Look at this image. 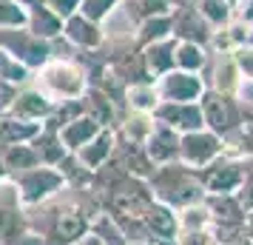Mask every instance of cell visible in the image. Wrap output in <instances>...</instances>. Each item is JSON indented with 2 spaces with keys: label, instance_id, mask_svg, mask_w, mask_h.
<instances>
[{
  "label": "cell",
  "instance_id": "obj_1",
  "mask_svg": "<svg viewBox=\"0 0 253 245\" xmlns=\"http://www.w3.org/2000/svg\"><path fill=\"white\" fill-rule=\"evenodd\" d=\"M148 188L154 199L168 205V208L179 211L185 205H196L208 197L205 186L199 180V171L196 168H188L185 163H168V165H157V171L151 174Z\"/></svg>",
  "mask_w": 253,
  "mask_h": 245
},
{
  "label": "cell",
  "instance_id": "obj_2",
  "mask_svg": "<svg viewBox=\"0 0 253 245\" xmlns=\"http://www.w3.org/2000/svg\"><path fill=\"white\" fill-rule=\"evenodd\" d=\"M32 86L40 89L51 103H69L83 100L88 92V74L74 57H51L46 66H40L32 77Z\"/></svg>",
  "mask_w": 253,
  "mask_h": 245
},
{
  "label": "cell",
  "instance_id": "obj_3",
  "mask_svg": "<svg viewBox=\"0 0 253 245\" xmlns=\"http://www.w3.org/2000/svg\"><path fill=\"white\" fill-rule=\"evenodd\" d=\"M199 108H202V120H205V129L225 137L228 131H233L236 126H242L253 105L242 103L236 94H222L216 89H205V94L199 97Z\"/></svg>",
  "mask_w": 253,
  "mask_h": 245
},
{
  "label": "cell",
  "instance_id": "obj_4",
  "mask_svg": "<svg viewBox=\"0 0 253 245\" xmlns=\"http://www.w3.org/2000/svg\"><path fill=\"white\" fill-rule=\"evenodd\" d=\"M14 186H17V194H20V202L26 208H35L40 202H48L54 199L57 194H63L69 183L60 171L57 165H35L29 171H20L14 174Z\"/></svg>",
  "mask_w": 253,
  "mask_h": 245
},
{
  "label": "cell",
  "instance_id": "obj_5",
  "mask_svg": "<svg viewBox=\"0 0 253 245\" xmlns=\"http://www.w3.org/2000/svg\"><path fill=\"white\" fill-rule=\"evenodd\" d=\"M0 49H6L9 54L20 60L23 66H29L32 71H37L40 66H46L48 60L54 57L51 40L37 37L35 32H29L26 26H9L0 29Z\"/></svg>",
  "mask_w": 253,
  "mask_h": 245
},
{
  "label": "cell",
  "instance_id": "obj_6",
  "mask_svg": "<svg viewBox=\"0 0 253 245\" xmlns=\"http://www.w3.org/2000/svg\"><path fill=\"white\" fill-rule=\"evenodd\" d=\"M199 180L205 186V194L211 197H225V194H236L245 183V163L233 160V157H219L211 165L199 168Z\"/></svg>",
  "mask_w": 253,
  "mask_h": 245
},
{
  "label": "cell",
  "instance_id": "obj_7",
  "mask_svg": "<svg viewBox=\"0 0 253 245\" xmlns=\"http://www.w3.org/2000/svg\"><path fill=\"white\" fill-rule=\"evenodd\" d=\"M154 86H157V94H160V103H199V97L208 89L202 74L182 69H173L168 74L157 77Z\"/></svg>",
  "mask_w": 253,
  "mask_h": 245
},
{
  "label": "cell",
  "instance_id": "obj_8",
  "mask_svg": "<svg viewBox=\"0 0 253 245\" xmlns=\"http://www.w3.org/2000/svg\"><path fill=\"white\" fill-rule=\"evenodd\" d=\"M222 151H225L222 137L213 134V131H208V129L188 131V134H182V140H179V163H185L188 168H196V171L211 165L213 160H219Z\"/></svg>",
  "mask_w": 253,
  "mask_h": 245
},
{
  "label": "cell",
  "instance_id": "obj_9",
  "mask_svg": "<svg viewBox=\"0 0 253 245\" xmlns=\"http://www.w3.org/2000/svg\"><path fill=\"white\" fill-rule=\"evenodd\" d=\"M202 80H205L208 89H216L222 94H239L242 89V74L230 51H211L208 66L202 71Z\"/></svg>",
  "mask_w": 253,
  "mask_h": 245
},
{
  "label": "cell",
  "instance_id": "obj_10",
  "mask_svg": "<svg viewBox=\"0 0 253 245\" xmlns=\"http://www.w3.org/2000/svg\"><path fill=\"white\" fill-rule=\"evenodd\" d=\"M171 23H173V37L176 40L199 43V46H211V37L216 32L194 6H176L171 12Z\"/></svg>",
  "mask_w": 253,
  "mask_h": 245
},
{
  "label": "cell",
  "instance_id": "obj_11",
  "mask_svg": "<svg viewBox=\"0 0 253 245\" xmlns=\"http://www.w3.org/2000/svg\"><path fill=\"white\" fill-rule=\"evenodd\" d=\"M54 108H57V103H51L40 89H35L29 83V86L17 89V97H14L9 114L17 117V120H26V123H46L48 117L54 114Z\"/></svg>",
  "mask_w": 253,
  "mask_h": 245
},
{
  "label": "cell",
  "instance_id": "obj_12",
  "mask_svg": "<svg viewBox=\"0 0 253 245\" xmlns=\"http://www.w3.org/2000/svg\"><path fill=\"white\" fill-rule=\"evenodd\" d=\"M154 117L165 126H171L173 131H179V134L205 129L199 103H160L154 108Z\"/></svg>",
  "mask_w": 253,
  "mask_h": 245
},
{
  "label": "cell",
  "instance_id": "obj_13",
  "mask_svg": "<svg viewBox=\"0 0 253 245\" xmlns=\"http://www.w3.org/2000/svg\"><path fill=\"white\" fill-rule=\"evenodd\" d=\"M63 37H66L74 49H83V51H97V49H103V43H105L103 26L88 20V17L80 14V12H74L71 17H66V23H63Z\"/></svg>",
  "mask_w": 253,
  "mask_h": 245
},
{
  "label": "cell",
  "instance_id": "obj_14",
  "mask_svg": "<svg viewBox=\"0 0 253 245\" xmlns=\"http://www.w3.org/2000/svg\"><path fill=\"white\" fill-rule=\"evenodd\" d=\"M154 120H157V117H154ZM179 140H182L179 131H173L171 126H165V123L157 120V126H154L148 143H145V151H148V157L154 160V165L176 163V160H179Z\"/></svg>",
  "mask_w": 253,
  "mask_h": 245
},
{
  "label": "cell",
  "instance_id": "obj_15",
  "mask_svg": "<svg viewBox=\"0 0 253 245\" xmlns=\"http://www.w3.org/2000/svg\"><path fill=\"white\" fill-rule=\"evenodd\" d=\"M176 43H179L176 37H165V40H157V43L142 49V63H145V71H148L151 80H157V77L176 69V60H173Z\"/></svg>",
  "mask_w": 253,
  "mask_h": 245
},
{
  "label": "cell",
  "instance_id": "obj_16",
  "mask_svg": "<svg viewBox=\"0 0 253 245\" xmlns=\"http://www.w3.org/2000/svg\"><path fill=\"white\" fill-rule=\"evenodd\" d=\"M114 151H117V129H103L88 146H83L74 157H77L88 171H97V168H103V165L114 157Z\"/></svg>",
  "mask_w": 253,
  "mask_h": 245
},
{
  "label": "cell",
  "instance_id": "obj_17",
  "mask_svg": "<svg viewBox=\"0 0 253 245\" xmlns=\"http://www.w3.org/2000/svg\"><path fill=\"white\" fill-rule=\"evenodd\" d=\"M85 114L97 120L103 129H117L120 126V120H123V111H120V105L103 92V89H97V86H88V92H85Z\"/></svg>",
  "mask_w": 253,
  "mask_h": 245
},
{
  "label": "cell",
  "instance_id": "obj_18",
  "mask_svg": "<svg viewBox=\"0 0 253 245\" xmlns=\"http://www.w3.org/2000/svg\"><path fill=\"white\" fill-rule=\"evenodd\" d=\"M32 148L37 151V157H40L43 165H60L66 157H69L66 146H63V140H60V129L51 123V120H46V123L40 126L37 137L32 140Z\"/></svg>",
  "mask_w": 253,
  "mask_h": 245
},
{
  "label": "cell",
  "instance_id": "obj_19",
  "mask_svg": "<svg viewBox=\"0 0 253 245\" xmlns=\"http://www.w3.org/2000/svg\"><path fill=\"white\" fill-rule=\"evenodd\" d=\"M100 131H103V126H100L97 120H91L88 114H83V117L71 120V123H66V126L60 129V140H63V146H66L69 154H77L83 146H88Z\"/></svg>",
  "mask_w": 253,
  "mask_h": 245
},
{
  "label": "cell",
  "instance_id": "obj_20",
  "mask_svg": "<svg viewBox=\"0 0 253 245\" xmlns=\"http://www.w3.org/2000/svg\"><path fill=\"white\" fill-rule=\"evenodd\" d=\"M26 14H29L26 29L35 32L37 37H43V40H57V37H63V23L66 20L57 12H51L46 3H37L32 9H26Z\"/></svg>",
  "mask_w": 253,
  "mask_h": 245
},
{
  "label": "cell",
  "instance_id": "obj_21",
  "mask_svg": "<svg viewBox=\"0 0 253 245\" xmlns=\"http://www.w3.org/2000/svg\"><path fill=\"white\" fill-rule=\"evenodd\" d=\"M145 225H148L151 237H162V240H176V231H179V222H176V211L162 205V202H151V208L145 211Z\"/></svg>",
  "mask_w": 253,
  "mask_h": 245
},
{
  "label": "cell",
  "instance_id": "obj_22",
  "mask_svg": "<svg viewBox=\"0 0 253 245\" xmlns=\"http://www.w3.org/2000/svg\"><path fill=\"white\" fill-rule=\"evenodd\" d=\"M157 126L154 114H139V111H126L120 126H117V134L128 143H137V146H145L151 137V131Z\"/></svg>",
  "mask_w": 253,
  "mask_h": 245
},
{
  "label": "cell",
  "instance_id": "obj_23",
  "mask_svg": "<svg viewBox=\"0 0 253 245\" xmlns=\"http://www.w3.org/2000/svg\"><path fill=\"white\" fill-rule=\"evenodd\" d=\"M222 146H225V157H233V160H251L253 157V120H245L242 126H236L233 131H228L222 137Z\"/></svg>",
  "mask_w": 253,
  "mask_h": 245
},
{
  "label": "cell",
  "instance_id": "obj_24",
  "mask_svg": "<svg viewBox=\"0 0 253 245\" xmlns=\"http://www.w3.org/2000/svg\"><path fill=\"white\" fill-rule=\"evenodd\" d=\"M160 105V94L154 80L131 83L126 89V111H139V114H154V108Z\"/></svg>",
  "mask_w": 253,
  "mask_h": 245
},
{
  "label": "cell",
  "instance_id": "obj_25",
  "mask_svg": "<svg viewBox=\"0 0 253 245\" xmlns=\"http://www.w3.org/2000/svg\"><path fill=\"white\" fill-rule=\"evenodd\" d=\"M0 157H3V165H6L9 177L20 174V171H29V168H35V165H43L40 163V157H37V151L32 148V143L6 146V148L0 151Z\"/></svg>",
  "mask_w": 253,
  "mask_h": 245
},
{
  "label": "cell",
  "instance_id": "obj_26",
  "mask_svg": "<svg viewBox=\"0 0 253 245\" xmlns=\"http://www.w3.org/2000/svg\"><path fill=\"white\" fill-rule=\"evenodd\" d=\"M120 9L128 14V20H131V23L139 26L142 20H148V17L171 14L173 12V3H171V0H123V6H120Z\"/></svg>",
  "mask_w": 253,
  "mask_h": 245
},
{
  "label": "cell",
  "instance_id": "obj_27",
  "mask_svg": "<svg viewBox=\"0 0 253 245\" xmlns=\"http://www.w3.org/2000/svg\"><path fill=\"white\" fill-rule=\"evenodd\" d=\"M208 57H211L208 46H199V43H185V40H179V43H176V54H173V60H176V69L202 74V71H205V66H208Z\"/></svg>",
  "mask_w": 253,
  "mask_h": 245
},
{
  "label": "cell",
  "instance_id": "obj_28",
  "mask_svg": "<svg viewBox=\"0 0 253 245\" xmlns=\"http://www.w3.org/2000/svg\"><path fill=\"white\" fill-rule=\"evenodd\" d=\"M165 37H173V23L171 14H160V17H148L137 26V46L145 49L157 40H165Z\"/></svg>",
  "mask_w": 253,
  "mask_h": 245
},
{
  "label": "cell",
  "instance_id": "obj_29",
  "mask_svg": "<svg viewBox=\"0 0 253 245\" xmlns=\"http://www.w3.org/2000/svg\"><path fill=\"white\" fill-rule=\"evenodd\" d=\"M32 77H35V71L29 69V66H23V63L14 57V54H9L6 49H0V80L12 83V86L20 89V86H29Z\"/></svg>",
  "mask_w": 253,
  "mask_h": 245
},
{
  "label": "cell",
  "instance_id": "obj_30",
  "mask_svg": "<svg viewBox=\"0 0 253 245\" xmlns=\"http://www.w3.org/2000/svg\"><path fill=\"white\" fill-rule=\"evenodd\" d=\"M194 9L202 14L213 29H222V26H228L230 20L236 17V9L230 6L228 0H199Z\"/></svg>",
  "mask_w": 253,
  "mask_h": 245
},
{
  "label": "cell",
  "instance_id": "obj_31",
  "mask_svg": "<svg viewBox=\"0 0 253 245\" xmlns=\"http://www.w3.org/2000/svg\"><path fill=\"white\" fill-rule=\"evenodd\" d=\"M176 222H179V231H199V228H213L211 220V211H208L205 199L196 202V205H185L176 211Z\"/></svg>",
  "mask_w": 253,
  "mask_h": 245
},
{
  "label": "cell",
  "instance_id": "obj_32",
  "mask_svg": "<svg viewBox=\"0 0 253 245\" xmlns=\"http://www.w3.org/2000/svg\"><path fill=\"white\" fill-rule=\"evenodd\" d=\"M120 6H123V0H80V14L103 26Z\"/></svg>",
  "mask_w": 253,
  "mask_h": 245
},
{
  "label": "cell",
  "instance_id": "obj_33",
  "mask_svg": "<svg viewBox=\"0 0 253 245\" xmlns=\"http://www.w3.org/2000/svg\"><path fill=\"white\" fill-rule=\"evenodd\" d=\"M29 14L20 3L14 0H0V29H9V26H26Z\"/></svg>",
  "mask_w": 253,
  "mask_h": 245
},
{
  "label": "cell",
  "instance_id": "obj_34",
  "mask_svg": "<svg viewBox=\"0 0 253 245\" xmlns=\"http://www.w3.org/2000/svg\"><path fill=\"white\" fill-rule=\"evenodd\" d=\"M233 60H236V69L242 74V83H253V46L251 43H242L233 51Z\"/></svg>",
  "mask_w": 253,
  "mask_h": 245
},
{
  "label": "cell",
  "instance_id": "obj_35",
  "mask_svg": "<svg viewBox=\"0 0 253 245\" xmlns=\"http://www.w3.org/2000/svg\"><path fill=\"white\" fill-rule=\"evenodd\" d=\"M43 3H46L51 12H57L63 20L71 17L74 12H80V0H43Z\"/></svg>",
  "mask_w": 253,
  "mask_h": 245
},
{
  "label": "cell",
  "instance_id": "obj_36",
  "mask_svg": "<svg viewBox=\"0 0 253 245\" xmlns=\"http://www.w3.org/2000/svg\"><path fill=\"white\" fill-rule=\"evenodd\" d=\"M239 97L242 103H248V105H253V83H242V89H239Z\"/></svg>",
  "mask_w": 253,
  "mask_h": 245
},
{
  "label": "cell",
  "instance_id": "obj_37",
  "mask_svg": "<svg viewBox=\"0 0 253 245\" xmlns=\"http://www.w3.org/2000/svg\"><path fill=\"white\" fill-rule=\"evenodd\" d=\"M245 237L253 243V211H248V214H245Z\"/></svg>",
  "mask_w": 253,
  "mask_h": 245
},
{
  "label": "cell",
  "instance_id": "obj_38",
  "mask_svg": "<svg viewBox=\"0 0 253 245\" xmlns=\"http://www.w3.org/2000/svg\"><path fill=\"white\" fill-rule=\"evenodd\" d=\"M74 245H105V243H103V240H97V237L88 231V234H85V237L80 240V243H74Z\"/></svg>",
  "mask_w": 253,
  "mask_h": 245
},
{
  "label": "cell",
  "instance_id": "obj_39",
  "mask_svg": "<svg viewBox=\"0 0 253 245\" xmlns=\"http://www.w3.org/2000/svg\"><path fill=\"white\" fill-rule=\"evenodd\" d=\"M14 3H20L23 9H32V6H37V3H43V0H14Z\"/></svg>",
  "mask_w": 253,
  "mask_h": 245
},
{
  "label": "cell",
  "instance_id": "obj_40",
  "mask_svg": "<svg viewBox=\"0 0 253 245\" xmlns=\"http://www.w3.org/2000/svg\"><path fill=\"white\" fill-rule=\"evenodd\" d=\"M3 180H9V171H6V165H3V157H0V183Z\"/></svg>",
  "mask_w": 253,
  "mask_h": 245
},
{
  "label": "cell",
  "instance_id": "obj_41",
  "mask_svg": "<svg viewBox=\"0 0 253 245\" xmlns=\"http://www.w3.org/2000/svg\"><path fill=\"white\" fill-rule=\"evenodd\" d=\"M228 3H230V6H233V9H236V6H239L242 0H228Z\"/></svg>",
  "mask_w": 253,
  "mask_h": 245
}]
</instances>
